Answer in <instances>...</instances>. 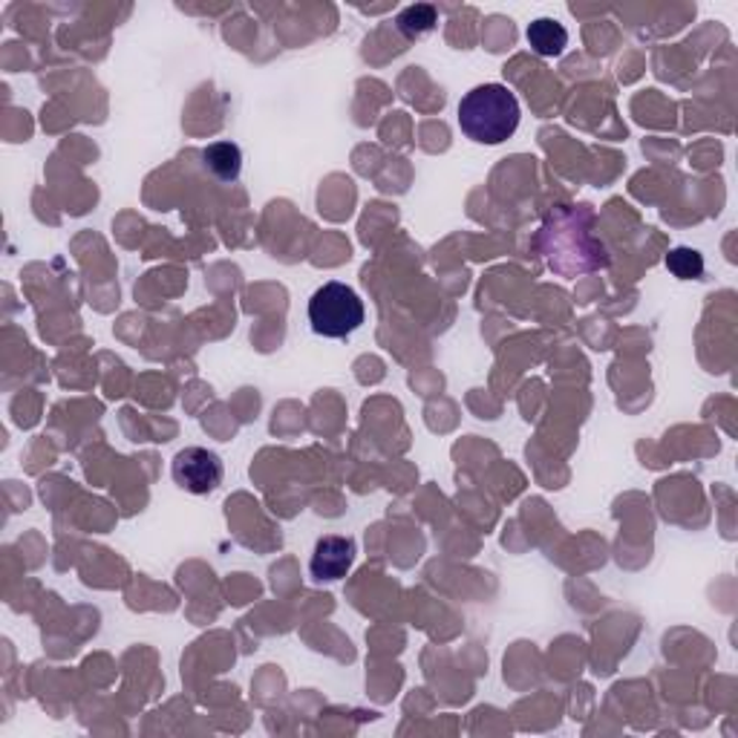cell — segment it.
Returning a JSON list of instances; mask_svg holds the SVG:
<instances>
[{
    "label": "cell",
    "mask_w": 738,
    "mask_h": 738,
    "mask_svg": "<svg viewBox=\"0 0 738 738\" xmlns=\"http://www.w3.org/2000/svg\"><path fill=\"white\" fill-rule=\"evenodd\" d=\"M309 323L323 338H349L364 323V300L346 284H323L309 300Z\"/></svg>",
    "instance_id": "2"
},
{
    "label": "cell",
    "mask_w": 738,
    "mask_h": 738,
    "mask_svg": "<svg viewBox=\"0 0 738 738\" xmlns=\"http://www.w3.org/2000/svg\"><path fill=\"white\" fill-rule=\"evenodd\" d=\"M528 44H531L537 56L542 58L563 56L568 47V32L566 26L557 24L554 18H540V21H534V24L528 26Z\"/></svg>",
    "instance_id": "5"
},
{
    "label": "cell",
    "mask_w": 738,
    "mask_h": 738,
    "mask_svg": "<svg viewBox=\"0 0 738 738\" xmlns=\"http://www.w3.org/2000/svg\"><path fill=\"white\" fill-rule=\"evenodd\" d=\"M173 482L194 496H205L217 491L222 482V462L214 450L185 448L173 456Z\"/></svg>",
    "instance_id": "3"
},
{
    "label": "cell",
    "mask_w": 738,
    "mask_h": 738,
    "mask_svg": "<svg viewBox=\"0 0 738 738\" xmlns=\"http://www.w3.org/2000/svg\"><path fill=\"white\" fill-rule=\"evenodd\" d=\"M459 127L480 145L508 142L519 127L517 95L505 84L473 87L459 102Z\"/></svg>",
    "instance_id": "1"
},
{
    "label": "cell",
    "mask_w": 738,
    "mask_h": 738,
    "mask_svg": "<svg viewBox=\"0 0 738 738\" xmlns=\"http://www.w3.org/2000/svg\"><path fill=\"white\" fill-rule=\"evenodd\" d=\"M667 268L681 280H699L704 275V257L695 249H676L667 257Z\"/></svg>",
    "instance_id": "8"
},
{
    "label": "cell",
    "mask_w": 738,
    "mask_h": 738,
    "mask_svg": "<svg viewBox=\"0 0 738 738\" xmlns=\"http://www.w3.org/2000/svg\"><path fill=\"white\" fill-rule=\"evenodd\" d=\"M355 566V540L349 537H321L314 542L312 560H309V572H312L314 580H341L349 574V568Z\"/></svg>",
    "instance_id": "4"
},
{
    "label": "cell",
    "mask_w": 738,
    "mask_h": 738,
    "mask_svg": "<svg viewBox=\"0 0 738 738\" xmlns=\"http://www.w3.org/2000/svg\"><path fill=\"white\" fill-rule=\"evenodd\" d=\"M439 24V12L430 3H416V7H407L399 15V30L407 35V38H425L436 30Z\"/></svg>",
    "instance_id": "7"
},
{
    "label": "cell",
    "mask_w": 738,
    "mask_h": 738,
    "mask_svg": "<svg viewBox=\"0 0 738 738\" xmlns=\"http://www.w3.org/2000/svg\"><path fill=\"white\" fill-rule=\"evenodd\" d=\"M205 168L220 182H234L243 171V150L234 142H214L203 150Z\"/></svg>",
    "instance_id": "6"
}]
</instances>
